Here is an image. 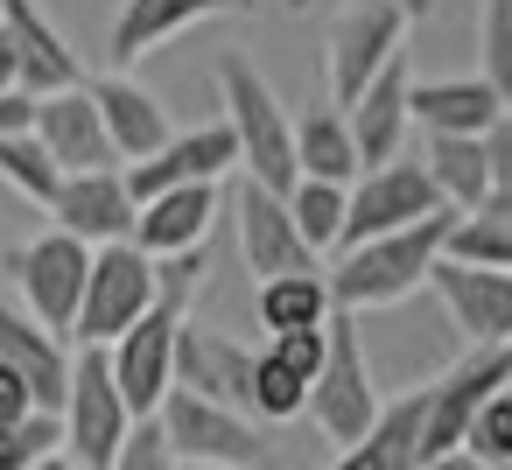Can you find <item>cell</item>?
<instances>
[{
	"mask_svg": "<svg viewBox=\"0 0 512 470\" xmlns=\"http://www.w3.org/2000/svg\"><path fill=\"white\" fill-rule=\"evenodd\" d=\"M211 85H218V99H225V127H232V141H239V169L253 176V183H267V190H295L302 183V169H295V120H288V106H281V92L260 78V64L246 57V50H218L211 57Z\"/></svg>",
	"mask_w": 512,
	"mask_h": 470,
	"instance_id": "obj_1",
	"label": "cell"
},
{
	"mask_svg": "<svg viewBox=\"0 0 512 470\" xmlns=\"http://www.w3.org/2000/svg\"><path fill=\"white\" fill-rule=\"evenodd\" d=\"M449 225H456V211L442 204V211H428V218H414L400 232H379V239L344 246V260L330 274V302L337 309H386V302L428 288V274H435V260L449 246Z\"/></svg>",
	"mask_w": 512,
	"mask_h": 470,
	"instance_id": "obj_2",
	"label": "cell"
},
{
	"mask_svg": "<svg viewBox=\"0 0 512 470\" xmlns=\"http://www.w3.org/2000/svg\"><path fill=\"white\" fill-rule=\"evenodd\" d=\"M330 351H323V372L309 379V421L323 428L330 449H351L372 435V421L386 414L379 386H372V365H365V344H358V309H330Z\"/></svg>",
	"mask_w": 512,
	"mask_h": 470,
	"instance_id": "obj_3",
	"label": "cell"
},
{
	"mask_svg": "<svg viewBox=\"0 0 512 470\" xmlns=\"http://www.w3.org/2000/svg\"><path fill=\"white\" fill-rule=\"evenodd\" d=\"M148 421L162 428V442H169L176 463H239V470H267V456H274L267 421H253V414H239V407H225V400H204V393H190V386H169L162 407H155Z\"/></svg>",
	"mask_w": 512,
	"mask_h": 470,
	"instance_id": "obj_4",
	"label": "cell"
},
{
	"mask_svg": "<svg viewBox=\"0 0 512 470\" xmlns=\"http://www.w3.org/2000/svg\"><path fill=\"white\" fill-rule=\"evenodd\" d=\"M127 435H134V407L113 379L106 344H78L71 351V393H64V456L78 470H113Z\"/></svg>",
	"mask_w": 512,
	"mask_h": 470,
	"instance_id": "obj_5",
	"label": "cell"
},
{
	"mask_svg": "<svg viewBox=\"0 0 512 470\" xmlns=\"http://www.w3.org/2000/svg\"><path fill=\"white\" fill-rule=\"evenodd\" d=\"M0 274L15 281V295H22V309H29L36 323H50L57 337H71V330H78V302H85V274H92V246L50 225L43 239L0 253ZM71 344H78V337H71Z\"/></svg>",
	"mask_w": 512,
	"mask_h": 470,
	"instance_id": "obj_6",
	"label": "cell"
},
{
	"mask_svg": "<svg viewBox=\"0 0 512 470\" xmlns=\"http://www.w3.org/2000/svg\"><path fill=\"white\" fill-rule=\"evenodd\" d=\"M155 309V253H141L134 239L92 246V274H85V302H78V344H113L120 330H134Z\"/></svg>",
	"mask_w": 512,
	"mask_h": 470,
	"instance_id": "obj_7",
	"label": "cell"
},
{
	"mask_svg": "<svg viewBox=\"0 0 512 470\" xmlns=\"http://www.w3.org/2000/svg\"><path fill=\"white\" fill-rule=\"evenodd\" d=\"M512 379V344H491V351H463L442 379L421 386V470L449 449H463L470 435V414Z\"/></svg>",
	"mask_w": 512,
	"mask_h": 470,
	"instance_id": "obj_8",
	"label": "cell"
},
{
	"mask_svg": "<svg viewBox=\"0 0 512 470\" xmlns=\"http://www.w3.org/2000/svg\"><path fill=\"white\" fill-rule=\"evenodd\" d=\"M407 8L400 0H351V8L330 22V92L337 106H351L393 57H407Z\"/></svg>",
	"mask_w": 512,
	"mask_h": 470,
	"instance_id": "obj_9",
	"label": "cell"
},
{
	"mask_svg": "<svg viewBox=\"0 0 512 470\" xmlns=\"http://www.w3.org/2000/svg\"><path fill=\"white\" fill-rule=\"evenodd\" d=\"M428 211H442V190H435V176H428L421 162H407V155L372 162V169H358V183H351L344 239H337V246H358V239L400 232V225H414V218H428Z\"/></svg>",
	"mask_w": 512,
	"mask_h": 470,
	"instance_id": "obj_10",
	"label": "cell"
},
{
	"mask_svg": "<svg viewBox=\"0 0 512 470\" xmlns=\"http://www.w3.org/2000/svg\"><path fill=\"white\" fill-rule=\"evenodd\" d=\"M435 302L449 309V323L470 337V351H491V344H512V274L505 267H470V260H435L428 274Z\"/></svg>",
	"mask_w": 512,
	"mask_h": 470,
	"instance_id": "obj_11",
	"label": "cell"
},
{
	"mask_svg": "<svg viewBox=\"0 0 512 470\" xmlns=\"http://www.w3.org/2000/svg\"><path fill=\"white\" fill-rule=\"evenodd\" d=\"M232 218H239V260H246V274L274 281V274H309V267H316V253H309V239L295 232L281 190H267V183L246 176V183L232 190Z\"/></svg>",
	"mask_w": 512,
	"mask_h": 470,
	"instance_id": "obj_12",
	"label": "cell"
},
{
	"mask_svg": "<svg viewBox=\"0 0 512 470\" xmlns=\"http://www.w3.org/2000/svg\"><path fill=\"white\" fill-rule=\"evenodd\" d=\"M176 330H183V316L155 302V309H148L134 330H120V337L106 344L113 379H120V393H127L134 421H148V414L162 407V393L176 386Z\"/></svg>",
	"mask_w": 512,
	"mask_h": 470,
	"instance_id": "obj_13",
	"label": "cell"
},
{
	"mask_svg": "<svg viewBox=\"0 0 512 470\" xmlns=\"http://www.w3.org/2000/svg\"><path fill=\"white\" fill-rule=\"evenodd\" d=\"M50 218H57V232H71L85 246H113V239H134L141 197L127 190V169H78L57 183Z\"/></svg>",
	"mask_w": 512,
	"mask_h": 470,
	"instance_id": "obj_14",
	"label": "cell"
},
{
	"mask_svg": "<svg viewBox=\"0 0 512 470\" xmlns=\"http://www.w3.org/2000/svg\"><path fill=\"white\" fill-rule=\"evenodd\" d=\"M253 344H239L232 330H211V323H190L176 330V386L204 393V400H225L239 414H253Z\"/></svg>",
	"mask_w": 512,
	"mask_h": 470,
	"instance_id": "obj_15",
	"label": "cell"
},
{
	"mask_svg": "<svg viewBox=\"0 0 512 470\" xmlns=\"http://www.w3.org/2000/svg\"><path fill=\"white\" fill-rule=\"evenodd\" d=\"M232 162H239V141H232L225 120H211V127L169 134L148 162H127V190H134V197H162V190H176V183H225Z\"/></svg>",
	"mask_w": 512,
	"mask_h": 470,
	"instance_id": "obj_16",
	"label": "cell"
},
{
	"mask_svg": "<svg viewBox=\"0 0 512 470\" xmlns=\"http://www.w3.org/2000/svg\"><path fill=\"white\" fill-rule=\"evenodd\" d=\"M0 365H15L36 393L43 414H64V393H71V337H57L50 323H36L22 302L0 295Z\"/></svg>",
	"mask_w": 512,
	"mask_h": 470,
	"instance_id": "obj_17",
	"label": "cell"
},
{
	"mask_svg": "<svg viewBox=\"0 0 512 470\" xmlns=\"http://www.w3.org/2000/svg\"><path fill=\"white\" fill-rule=\"evenodd\" d=\"M253 0H120V15H113V36H106V57L113 71H134L148 50L176 43L183 29L211 22V15H246Z\"/></svg>",
	"mask_w": 512,
	"mask_h": 470,
	"instance_id": "obj_18",
	"label": "cell"
},
{
	"mask_svg": "<svg viewBox=\"0 0 512 470\" xmlns=\"http://www.w3.org/2000/svg\"><path fill=\"white\" fill-rule=\"evenodd\" d=\"M36 141L57 155L64 176H78V169H120L113 134H106V120H99V99H92L85 85L36 99Z\"/></svg>",
	"mask_w": 512,
	"mask_h": 470,
	"instance_id": "obj_19",
	"label": "cell"
},
{
	"mask_svg": "<svg viewBox=\"0 0 512 470\" xmlns=\"http://www.w3.org/2000/svg\"><path fill=\"white\" fill-rule=\"evenodd\" d=\"M0 22H8V36H15V57H22V92L50 99V92H71V85H85V71H78V57H71L64 29H57V22L36 8V0H0Z\"/></svg>",
	"mask_w": 512,
	"mask_h": 470,
	"instance_id": "obj_20",
	"label": "cell"
},
{
	"mask_svg": "<svg viewBox=\"0 0 512 470\" xmlns=\"http://www.w3.org/2000/svg\"><path fill=\"white\" fill-rule=\"evenodd\" d=\"M407 92H414V71H407V57H393V64H386V71H379L351 106H344V120H351V141H358V162H365V169L400 155V141H407V127H414Z\"/></svg>",
	"mask_w": 512,
	"mask_h": 470,
	"instance_id": "obj_21",
	"label": "cell"
},
{
	"mask_svg": "<svg viewBox=\"0 0 512 470\" xmlns=\"http://www.w3.org/2000/svg\"><path fill=\"white\" fill-rule=\"evenodd\" d=\"M85 92L99 99V120H106V134H113V155H120V162H148V155L176 134L169 113H162V99H155L148 85H134L127 71L85 78Z\"/></svg>",
	"mask_w": 512,
	"mask_h": 470,
	"instance_id": "obj_22",
	"label": "cell"
},
{
	"mask_svg": "<svg viewBox=\"0 0 512 470\" xmlns=\"http://www.w3.org/2000/svg\"><path fill=\"white\" fill-rule=\"evenodd\" d=\"M218 225V183H176L162 197H141V218H134V246L141 253H190L204 246Z\"/></svg>",
	"mask_w": 512,
	"mask_h": 470,
	"instance_id": "obj_23",
	"label": "cell"
},
{
	"mask_svg": "<svg viewBox=\"0 0 512 470\" xmlns=\"http://www.w3.org/2000/svg\"><path fill=\"white\" fill-rule=\"evenodd\" d=\"M407 113H414V127H428V134H484L505 106H498V92H491L484 78H414Z\"/></svg>",
	"mask_w": 512,
	"mask_h": 470,
	"instance_id": "obj_24",
	"label": "cell"
},
{
	"mask_svg": "<svg viewBox=\"0 0 512 470\" xmlns=\"http://www.w3.org/2000/svg\"><path fill=\"white\" fill-rule=\"evenodd\" d=\"M330 470H421V386H414V393H400V400L372 421V435H365V442L337 449V463H330Z\"/></svg>",
	"mask_w": 512,
	"mask_h": 470,
	"instance_id": "obj_25",
	"label": "cell"
},
{
	"mask_svg": "<svg viewBox=\"0 0 512 470\" xmlns=\"http://www.w3.org/2000/svg\"><path fill=\"white\" fill-rule=\"evenodd\" d=\"M421 169L435 176L449 211H477L491 197V162H484V134H428Z\"/></svg>",
	"mask_w": 512,
	"mask_h": 470,
	"instance_id": "obj_26",
	"label": "cell"
},
{
	"mask_svg": "<svg viewBox=\"0 0 512 470\" xmlns=\"http://www.w3.org/2000/svg\"><path fill=\"white\" fill-rule=\"evenodd\" d=\"M295 169L316 176V183H358V141H351V120L337 106H316L295 120Z\"/></svg>",
	"mask_w": 512,
	"mask_h": 470,
	"instance_id": "obj_27",
	"label": "cell"
},
{
	"mask_svg": "<svg viewBox=\"0 0 512 470\" xmlns=\"http://www.w3.org/2000/svg\"><path fill=\"white\" fill-rule=\"evenodd\" d=\"M330 281L309 267V274H274V281H260V330L267 337H281V330H316V323H330Z\"/></svg>",
	"mask_w": 512,
	"mask_h": 470,
	"instance_id": "obj_28",
	"label": "cell"
},
{
	"mask_svg": "<svg viewBox=\"0 0 512 470\" xmlns=\"http://www.w3.org/2000/svg\"><path fill=\"white\" fill-rule=\"evenodd\" d=\"M344 204H351V183H316V176H302V183L288 190V218H295V232L309 239V253H330V246L344 239Z\"/></svg>",
	"mask_w": 512,
	"mask_h": 470,
	"instance_id": "obj_29",
	"label": "cell"
},
{
	"mask_svg": "<svg viewBox=\"0 0 512 470\" xmlns=\"http://www.w3.org/2000/svg\"><path fill=\"white\" fill-rule=\"evenodd\" d=\"M449 260H470V267H505L512 274V218L505 211H491V204H477V211H456V225H449V246H442Z\"/></svg>",
	"mask_w": 512,
	"mask_h": 470,
	"instance_id": "obj_30",
	"label": "cell"
},
{
	"mask_svg": "<svg viewBox=\"0 0 512 470\" xmlns=\"http://www.w3.org/2000/svg\"><path fill=\"white\" fill-rule=\"evenodd\" d=\"M0 183L8 190H22L29 204H43L50 211V197H57V183H64V169H57V155L36 141V127L29 134H8L0 141Z\"/></svg>",
	"mask_w": 512,
	"mask_h": 470,
	"instance_id": "obj_31",
	"label": "cell"
},
{
	"mask_svg": "<svg viewBox=\"0 0 512 470\" xmlns=\"http://www.w3.org/2000/svg\"><path fill=\"white\" fill-rule=\"evenodd\" d=\"M302 407H309V379L260 344V358H253V421H295Z\"/></svg>",
	"mask_w": 512,
	"mask_h": 470,
	"instance_id": "obj_32",
	"label": "cell"
},
{
	"mask_svg": "<svg viewBox=\"0 0 512 470\" xmlns=\"http://www.w3.org/2000/svg\"><path fill=\"white\" fill-rule=\"evenodd\" d=\"M477 78L512 113V0H484V15H477Z\"/></svg>",
	"mask_w": 512,
	"mask_h": 470,
	"instance_id": "obj_33",
	"label": "cell"
},
{
	"mask_svg": "<svg viewBox=\"0 0 512 470\" xmlns=\"http://www.w3.org/2000/svg\"><path fill=\"white\" fill-rule=\"evenodd\" d=\"M50 449H64V414H22V421H0V470H29Z\"/></svg>",
	"mask_w": 512,
	"mask_h": 470,
	"instance_id": "obj_34",
	"label": "cell"
},
{
	"mask_svg": "<svg viewBox=\"0 0 512 470\" xmlns=\"http://www.w3.org/2000/svg\"><path fill=\"white\" fill-rule=\"evenodd\" d=\"M463 449H477L484 463H498V470H512V386H498L477 414H470V435H463Z\"/></svg>",
	"mask_w": 512,
	"mask_h": 470,
	"instance_id": "obj_35",
	"label": "cell"
},
{
	"mask_svg": "<svg viewBox=\"0 0 512 470\" xmlns=\"http://www.w3.org/2000/svg\"><path fill=\"white\" fill-rule=\"evenodd\" d=\"M204 267H211L204 246H190V253H162V260H155V302L176 309V316H190V302H197V288H204Z\"/></svg>",
	"mask_w": 512,
	"mask_h": 470,
	"instance_id": "obj_36",
	"label": "cell"
},
{
	"mask_svg": "<svg viewBox=\"0 0 512 470\" xmlns=\"http://www.w3.org/2000/svg\"><path fill=\"white\" fill-rule=\"evenodd\" d=\"M267 351L288 358L302 379H316V372H323V351H330V330H323V323H316V330H281V337H267Z\"/></svg>",
	"mask_w": 512,
	"mask_h": 470,
	"instance_id": "obj_37",
	"label": "cell"
},
{
	"mask_svg": "<svg viewBox=\"0 0 512 470\" xmlns=\"http://www.w3.org/2000/svg\"><path fill=\"white\" fill-rule=\"evenodd\" d=\"M113 470H176V456H169V442H162L155 421H134V435L120 442V463Z\"/></svg>",
	"mask_w": 512,
	"mask_h": 470,
	"instance_id": "obj_38",
	"label": "cell"
},
{
	"mask_svg": "<svg viewBox=\"0 0 512 470\" xmlns=\"http://www.w3.org/2000/svg\"><path fill=\"white\" fill-rule=\"evenodd\" d=\"M484 162H491V197H512V113L484 127Z\"/></svg>",
	"mask_w": 512,
	"mask_h": 470,
	"instance_id": "obj_39",
	"label": "cell"
},
{
	"mask_svg": "<svg viewBox=\"0 0 512 470\" xmlns=\"http://www.w3.org/2000/svg\"><path fill=\"white\" fill-rule=\"evenodd\" d=\"M22 414H36V393L15 365H0V421H22Z\"/></svg>",
	"mask_w": 512,
	"mask_h": 470,
	"instance_id": "obj_40",
	"label": "cell"
},
{
	"mask_svg": "<svg viewBox=\"0 0 512 470\" xmlns=\"http://www.w3.org/2000/svg\"><path fill=\"white\" fill-rule=\"evenodd\" d=\"M36 127V92H0V141Z\"/></svg>",
	"mask_w": 512,
	"mask_h": 470,
	"instance_id": "obj_41",
	"label": "cell"
},
{
	"mask_svg": "<svg viewBox=\"0 0 512 470\" xmlns=\"http://www.w3.org/2000/svg\"><path fill=\"white\" fill-rule=\"evenodd\" d=\"M0 92H22V57H15V36L0 22Z\"/></svg>",
	"mask_w": 512,
	"mask_h": 470,
	"instance_id": "obj_42",
	"label": "cell"
},
{
	"mask_svg": "<svg viewBox=\"0 0 512 470\" xmlns=\"http://www.w3.org/2000/svg\"><path fill=\"white\" fill-rule=\"evenodd\" d=\"M428 470H498V463H484L477 449H449V456H435Z\"/></svg>",
	"mask_w": 512,
	"mask_h": 470,
	"instance_id": "obj_43",
	"label": "cell"
},
{
	"mask_svg": "<svg viewBox=\"0 0 512 470\" xmlns=\"http://www.w3.org/2000/svg\"><path fill=\"white\" fill-rule=\"evenodd\" d=\"M29 470H78V463H71L64 449H50V456H43V463H29Z\"/></svg>",
	"mask_w": 512,
	"mask_h": 470,
	"instance_id": "obj_44",
	"label": "cell"
},
{
	"mask_svg": "<svg viewBox=\"0 0 512 470\" xmlns=\"http://www.w3.org/2000/svg\"><path fill=\"white\" fill-rule=\"evenodd\" d=\"M176 470H239V463H176Z\"/></svg>",
	"mask_w": 512,
	"mask_h": 470,
	"instance_id": "obj_45",
	"label": "cell"
},
{
	"mask_svg": "<svg viewBox=\"0 0 512 470\" xmlns=\"http://www.w3.org/2000/svg\"><path fill=\"white\" fill-rule=\"evenodd\" d=\"M505 386H512V379H505Z\"/></svg>",
	"mask_w": 512,
	"mask_h": 470,
	"instance_id": "obj_46",
	"label": "cell"
}]
</instances>
